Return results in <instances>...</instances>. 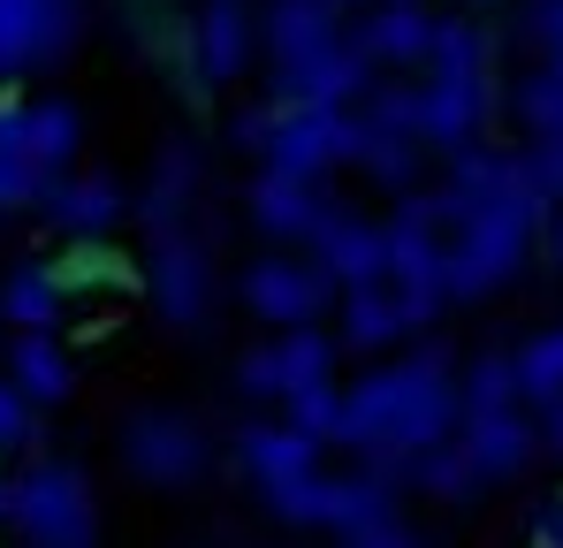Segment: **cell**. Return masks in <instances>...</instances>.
I'll return each mask as SVG.
<instances>
[{
	"label": "cell",
	"mask_w": 563,
	"mask_h": 548,
	"mask_svg": "<svg viewBox=\"0 0 563 548\" xmlns=\"http://www.w3.org/2000/svg\"><path fill=\"white\" fill-rule=\"evenodd\" d=\"M0 518H15V495H8V487H0Z\"/></svg>",
	"instance_id": "8"
},
{
	"label": "cell",
	"mask_w": 563,
	"mask_h": 548,
	"mask_svg": "<svg viewBox=\"0 0 563 548\" xmlns=\"http://www.w3.org/2000/svg\"><path fill=\"white\" fill-rule=\"evenodd\" d=\"M23 435H31V412H23V388H15V381H0V450H8V442H23Z\"/></svg>",
	"instance_id": "6"
},
{
	"label": "cell",
	"mask_w": 563,
	"mask_h": 548,
	"mask_svg": "<svg viewBox=\"0 0 563 548\" xmlns=\"http://www.w3.org/2000/svg\"><path fill=\"white\" fill-rule=\"evenodd\" d=\"M15 526H23V541L31 548H85L92 541V526H85V487L69 480V472H31L23 480V495H15Z\"/></svg>",
	"instance_id": "1"
},
{
	"label": "cell",
	"mask_w": 563,
	"mask_h": 548,
	"mask_svg": "<svg viewBox=\"0 0 563 548\" xmlns=\"http://www.w3.org/2000/svg\"><path fill=\"white\" fill-rule=\"evenodd\" d=\"M23 145H31V161H62V153L77 145V114H69V107H38L31 130H23Z\"/></svg>",
	"instance_id": "3"
},
{
	"label": "cell",
	"mask_w": 563,
	"mask_h": 548,
	"mask_svg": "<svg viewBox=\"0 0 563 548\" xmlns=\"http://www.w3.org/2000/svg\"><path fill=\"white\" fill-rule=\"evenodd\" d=\"M15 388H31V396H54L69 373H62V359L46 351V343H15V373H8Z\"/></svg>",
	"instance_id": "4"
},
{
	"label": "cell",
	"mask_w": 563,
	"mask_h": 548,
	"mask_svg": "<svg viewBox=\"0 0 563 548\" xmlns=\"http://www.w3.org/2000/svg\"><path fill=\"white\" fill-rule=\"evenodd\" d=\"M99 206H107V190H85V198H69V221H99Z\"/></svg>",
	"instance_id": "7"
},
{
	"label": "cell",
	"mask_w": 563,
	"mask_h": 548,
	"mask_svg": "<svg viewBox=\"0 0 563 548\" xmlns=\"http://www.w3.org/2000/svg\"><path fill=\"white\" fill-rule=\"evenodd\" d=\"M62 39V0H0V77L54 54Z\"/></svg>",
	"instance_id": "2"
},
{
	"label": "cell",
	"mask_w": 563,
	"mask_h": 548,
	"mask_svg": "<svg viewBox=\"0 0 563 548\" xmlns=\"http://www.w3.org/2000/svg\"><path fill=\"white\" fill-rule=\"evenodd\" d=\"M8 313H15V320H46V313H54V289H46L38 267H23L15 282H8Z\"/></svg>",
	"instance_id": "5"
}]
</instances>
